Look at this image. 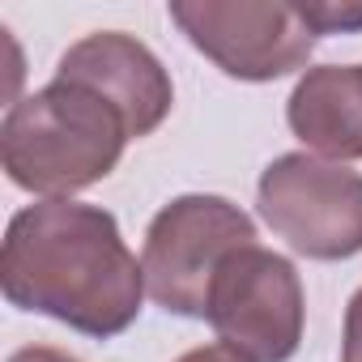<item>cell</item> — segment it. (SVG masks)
Returning <instances> with one entry per match:
<instances>
[{"label": "cell", "instance_id": "cell-1", "mask_svg": "<svg viewBox=\"0 0 362 362\" xmlns=\"http://www.w3.org/2000/svg\"><path fill=\"white\" fill-rule=\"evenodd\" d=\"M0 290L18 311L60 320L98 341L128 332L149 294L115 214L81 201H39L9 218Z\"/></svg>", "mask_w": 362, "mask_h": 362}, {"label": "cell", "instance_id": "cell-2", "mask_svg": "<svg viewBox=\"0 0 362 362\" xmlns=\"http://www.w3.org/2000/svg\"><path fill=\"white\" fill-rule=\"evenodd\" d=\"M128 141L124 115L103 94L52 77L9 103L0 119V166L30 197L73 201V192L94 188L119 166Z\"/></svg>", "mask_w": 362, "mask_h": 362}, {"label": "cell", "instance_id": "cell-3", "mask_svg": "<svg viewBox=\"0 0 362 362\" xmlns=\"http://www.w3.org/2000/svg\"><path fill=\"white\" fill-rule=\"evenodd\" d=\"M247 243H256V222L235 201L214 192L175 197L145 230L141 269L149 298L170 315L205 320L209 286L222 260Z\"/></svg>", "mask_w": 362, "mask_h": 362}, {"label": "cell", "instance_id": "cell-4", "mask_svg": "<svg viewBox=\"0 0 362 362\" xmlns=\"http://www.w3.org/2000/svg\"><path fill=\"white\" fill-rule=\"evenodd\" d=\"M256 209L264 226L307 260H349L362 252V175L307 149L260 170Z\"/></svg>", "mask_w": 362, "mask_h": 362}, {"label": "cell", "instance_id": "cell-5", "mask_svg": "<svg viewBox=\"0 0 362 362\" xmlns=\"http://www.w3.org/2000/svg\"><path fill=\"white\" fill-rule=\"evenodd\" d=\"M218 345L247 362H290L303 345L307 298L294 260L247 243L230 252L209 286L205 307Z\"/></svg>", "mask_w": 362, "mask_h": 362}, {"label": "cell", "instance_id": "cell-6", "mask_svg": "<svg viewBox=\"0 0 362 362\" xmlns=\"http://www.w3.org/2000/svg\"><path fill=\"white\" fill-rule=\"evenodd\" d=\"M166 13L205 60L252 86L298 73L320 39L281 0H170Z\"/></svg>", "mask_w": 362, "mask_h": 362}, {"label": "cell", "instance_id": "cell-7", "mask_svg": "<svg viewBox=\"0 0 362 362\" xmlns=\"http://www.w3.org/2000/svg\"><path fill=\"white\" fill-rule=\"evenodd\" d=\"M60 81H77L90 86L94 94H103L128 124V136L141 141L149 136L175 103V86L166 64L132 35L124 30H98L77 39L60 64H56Z\"/></svg>", "mask_w": 362, "mask_h": 362}, {"label": "cell", "instance_id": "cell-8", "mask_svg": "<svg viewBox=\"0 0 362 362\" xmlns=\"http://www.w3.org/2000/svg\"><path fill=\"white\" fill-rule=\"evenodd\" d=\"M286 124L307 145V153L328 162H358L362 158V64L307 69L286 98Z\"/></svg>", "mask_w": 362, "mask_h": 362}, {"label": "cell", "instance_id": "cell-9", "mask_svg": "<svg viewBox=\"0 0 362 362\" xmlns=\"http://www.w3.org/2000/svg\"><path fill=\"white\" fill-rule=\"evenodd\" d=\"M298 13L315 35H354V30H362V0H307V5H298Z\"/></svg>", "mask_w": 362, "mask_h": 362}, {"label": "cell", "instance_id": "cell-10", "mask_svg": "<svg viewBox=\"0 0 362 362\" xmlns=\"http://www.w3.org/2000/svg\"><path fill=\"white\" fill-rule=\"evenodd\" d=\"M341 362H362V286L354 290L345 307V337H341Z\"/></svg>", "mask_w": 362, "mask_h": 362}, {"label": "cell", "instance_id": "cell-11", "mask_svg": "<svg viewBox=\"0 0 362 362\" xmlns=\"http://www.w3.org/2000/svg\"><path fill=\"white\" fill-rule=\"evenodd\" d=\"M9 362H81V358H73V354H64L56 345H26V349L9 354Z\"/></svg>", "mask_w": 362, "mask_h": 362}, {"label": "cell", "instance_id": "cell-12", "mask_svg": "<svg viewBox=\"0 0 362 362\" xmlns=\"http://www.w3.org/2000/svg\"><path fill=\"white\" fill-rule=\"evenodd\" d=\"M175 362H247V358H239V354H230L226 345H197V349H188L184 358H175Z\"/></svg>", "mask_w": 362, "mask_h": 362}]
</instances>
